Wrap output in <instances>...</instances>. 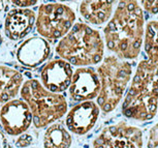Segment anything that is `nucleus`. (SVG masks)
I'll list each match as a JSON object with an SVG mask.
<instances>
[{
  "instance_id": "obj_12",
  "label": "nucleus",
  "mask_w": 158,
  "mask_h": 148,
  "mask_svg": "<svg viewBox=\"0 0 158 148\" xmlns=\"http://www.w3.org/2000/svg\"><path fill=\"white\" fill-rule=\"evenodd\" d=\"M35 13L28 8H16L8 11L4 21V33L11 40H22L32 30Z\"/></svg>"
},
{
  "instance_id": "obj_10",
  "label": "nucleus",
  "mask_w": 158,
  "mask_h": 148,
  "mask_svg": "<svg viewBox=\"0 0 158 148\" xmlns=\"http://www.w3.org/2000/svg\"><path fill=\"white\" fill-rule=\"evenodd\" d=\"M73 74V69L68 62L63 59L52 60L41 70L40 78L43 86L50 92H62L69 87Z\"/></svg>"
},
{
  "instance_id": "obj_18",
  "label": "nucleus",
  "mask_w": 158,
  "mask_h": 148,
  "mask_svg": "<svg viewBox=\"0 0 158 148\" xmlns=\"http://www.w3.org/2000/svg\"><path fill=\"white\" fill-rule=\"evenodd\" d=\"M158 147V123L150 129L148 137V148Z\"/></svg>"
},
{
  "instance_id": "obj_7",
  "label": "nucleus",
  "mask_w": 158,
  "mask_h": 148,
  "mask_svg": "<svg viewBox=\"0 0 158 148\" xmlns=\"http://www.w3.org/2000/svg\"><path fill=\"white\" fill-rule=\"evenodd\" d=\"M143 133L121 121L103 129L93 141V148H143Z\"/></svg>"
},
{
  "instance_id": "obj_2",
  "label": "nucleus",
  "mask_w": 158,
  "mask_h": 148,
  "mask_svg": "<svg viewBox=\"0 0 158 148\" xmlns=\"http://www.w3.org/2000/svg\"><path fill=\"white\" fill-rule=\"evenodd\" d=\"M158 109V66L147 59L136 67L130 87L122 104L125 117L138 121H148Z\"/></svg>"
},
{
  "instance_id": "obj_5",
  "label": "nucleus",
  "mask_w": 158,
  "mask_h": 148,
  "mask_svg": "<svg viewBox=\"0 0 158 148\" xmlns=\"http://www.w3.org/2000/svg\"><path fill=\"white\" fill-rule=\"evenodd\" d=\"M131 74V66L127 61L116 56H108L103 59L97 69L100 82L97 104L104 113H110L117 108L130 81Z\"/></svg>"
},
{
  "instance_id": "obj_20",
  "label": "nucleus",
  "mask_w": 158,
  "mask_h": 148,
  "mask_svg": "<svg viewBox=\"0 0 158 148\" xmlns=\"http://www.w3.org/2000/svg\"><path fill=\"white\" fill-rule=\"evenodd\" d=\"M33 142V137L31 135L28 134H24V135H20V137L17 139L16 141V145L17 147L20 148H26L28 146H30Z\"/></svg>"
},
{
  "instance_id": "obj_19",
  "label": "nucleus",
  "mask_w": 158,
  "mask_h": 148,
  "mask_svg": "<svg viewBox=\"0 0 158 148\" xmlns=\"http://www.w3.org/2000/svg\"><path fill=\"white\" fill-rule=\"evenodd\" d=\"M149 14H158V0H145L139 2Z\"/></svg>"
},
{
  "instance_id": "obj_9",
  "label": "nucleus",
  "mask_w": 158,
  "mask_h": 148,
  "mask_svg": "<svg viewBox=\"0 0 158 148\" xmlns=\"http://www.w3.org/2000/svg\"><path fill=\"white\" fill-rule=\"evenodd\" d=\"M70 99L74 102H88L98 96L100 82L97 73L91 67H80L73 74L69 85Z\"/></svg>"
},
{
  "instance_id": "obj_11",
  "label": "nucleus",
  "mask_w": 158,
  "mask_h": 148,
  "mask_svg": "<svg viewBox=\"0 0 158 148\" xmlns=\"http://www.w3.org/2000/svg\"><path fill=\"white\" fill-rule=\"evenodd\" d=\"M99 107L94 102L80 103L68 112L65 123L71 133L85 135L94 128L99 116Z\"/></svg>"
},
{
  "instance_id": "obj_1",
  "label": "nucleus",
  "mask_w": 158,
  "mask_h": 148,
  "mask_svg": "<svg viewBox=\"0 0 158 148\" xmlns=\"http://www.w3.org/2000/svg\"><path fill=\"white\" fill-rule=\"evenodd\" d=\"M145 32V18L138 1L118 3L114 15L104 28L106 47L119 59L139 56Z\"/></svg>"
},
{
  "instance_id": "obj_23",
  "label": "nucleus",
  "mask_w": 158,
  "mask_h": 148,
  "mask_svg": "<svg viewBox=\"0 0 158 148\" xmlns=\"http://www.w3.org/2000/svg\"><path fill=\"white\" fill-rule=\"evenodd\" d=\"M0 40H1V34H0Z\"/></svg>"
},
{
  "instance_id": "obj_17",
  "label": "nucleus",
  "mask_w": 158,
  "mask_h": 148,
  "mask_svg": "<svg viewBox=\"0 0 158 148\" xmlns=\"http://www.w3.org/2000/svg\"><path fill=\"white\" fill-rule=\"evenodd\" d=\"M144 48L147 60L158 66V21H150L146 25Z\"/></svg>"
},
{
  "instance_id": "obj_21",
  "label": "nucleus",
  "mask_w": 158,
  "mask_h": 148,
  "mask_svg": "<svg viewBox=\"0 0 158 148\" xmlns=\"http://www.w3.org/2000/svg\"><path fill=\"white\" fill-rule=\"evenodd\" d=\"M11 3L17 5V6H22V7H26V6H33V5L36 4V1H11Z\"/></svg>"
},
{
  "instance_id": "obj_8",
  "label": "nucleus",
  "mask_w": 158,
  "mask_h": 148,
  "mask_svg": "<svg viewBox=\"0 0 158 148\" xmlns=\"http://www.w3.org/2000/svg\"><path fill=\"white\" fill-rule=\"evenodd\" d=\"M0 121L5 133L19 136L25 133L32 123V114L28 105L22 99L5 103L0 111Z\"/></svg>"
},
{
  "instance_id": "obj_6",
  "label": "nucleus",
  "mask_w": 158,
  "mask_h": 148,
  "mask_svg": "<svg viewBox=\"0 0 158 148\" xmlns=\"http://www.w3.org/2000/svg\"><path fill=\"white\" fill-rule=\"evenodd\" d=\"M76 21L73 11L66 4H41L37 11L36 31L49 40L65 36Z\"/></svg>"
},
{
  "instance_id": "obj_15",
  "label": "nucleus",
  "mask_w": 158,
  "mask_h": 148,
  "mask_svg": "<svg viewBox=\"0 0 158 148\" xmlns=\"http://www.w3.org/2000/svg\"><path fill=\"white\" fill-rule=\"evenodd\" d=\"M114 3L115 1H83L80 5V13L91 24L101 25L110 20Z\"/></svg>"
},
{
  "instance_id": "obj_13",
  "label": "nucleus",
  "mask_w": 158,
  "mask_h": 148,
  "mask_svg": "<svg viewBox=\"0 0 158 148\" xmlns=\"http://www.w3.org/2000/svg\"><path fill=\"white\" fill-rule=\"evenodd\" d=\"M49 43L41 37H31L23 41L17 51L18 61L27 67H36L47 60L50 56Z\"/></svg>"
},
{
  "instance_id": "obj_14",
  "label": "nucleus",
  "mask_w": 158,
  "mask_h": 148,
  "mask_svg": "<svg viewBox=\"0 0 158 148\" xmlns=\"http://www.w3.org/2000/svg\"><path fill=\"white\" fill-rule=\"evenodd\" d=\"M22 84V74L11 67L0 66V103L13 100L19 93Z\"/></svg>"
},
{
  "instance_id": "obj_4",
  "label": "nucleus",
  "mask_w": 158,
  "mask_h": 148,
  "mask_svg": "<svg viewBox=\"0 0 158 148\" xmlns=\"http://www.w3.org/2000/svg\"><path fill=\"white\" fill-rule=\"evenodd\" d=\"M21 96L28 105L32 114V122L43 129L60 119L66 114L67 102L63 95L48 91L40 81L30 79L21 88Z\"/></svg>"
},
{
  "instance_id": "obj_16",
  "label": "nucleus",
  "mask_w": 158,
  "mask_h": 148,
  "mask_svg": "<svg viewBox=\"0 0 158 148\" xmlns=\"http://www.w3.org/2000/svg\"><path fill=\"white\" fill-rule=\"evenodd\" d=\"M73 138L61 123L51 124L44 135V148H69Z\"/></svg>"
},
{
  "instance_id": "obj_3",
  "label": "nucleus",
  "mask_w": 158,
  "mask_h": 148,
  "mask_svg": "<svg viewBox=\"0 0 158 148\" xmlns=\"http://www.w3.org/2000/svg\"><path fill=\"white\" fill-rule=\"evenodd\" d=\"M56 53L69 64L88 66L102 60L104 45L97 30L84 23H77L58 43Z\"/></svg>"
},
{
  "instance_id": "obj_22",
  "label": "nucleus",
  "mask_w": 158,
  "mask_h": 148,
  "mask_svg": "<svg viewBox=\"0 0 158 148\" xmlns=\"http://www.w3.org/2000/svg\"><path fill=\"white\" fill-rule=\"evenodd\" d=\"M6 146H7L6 138H5L3 133L0 131V148H6Z\"/></svg>"
}]
</instances>
